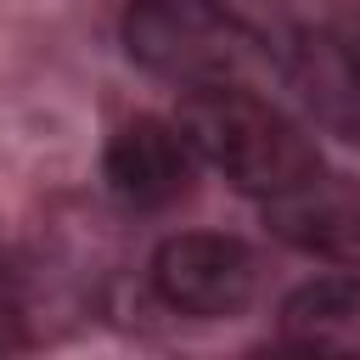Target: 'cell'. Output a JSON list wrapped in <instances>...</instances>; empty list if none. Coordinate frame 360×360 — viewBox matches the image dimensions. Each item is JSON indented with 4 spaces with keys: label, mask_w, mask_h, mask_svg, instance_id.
Here are the masks:
<instances>
[{
    "label": "cell",
    "mask_w": 360,
    "mask_h": 360,
    "mask_svg": "<svg viewBox=\"0 0 360 360\" xmlns=\"http://www.w3.org/2000/svg\"><path fill=\"white\" fill-rule=\"evenodd\" d=\"M174 129L197 158H208L236 191L259 202L321 169V152L304 135V124L287 118L259 90H191L180 101Z\"/></svg>",
    "instance_id": "1"
},
{
    "label": "cell",
    "mask_w": 360,
    "mask_h": 360,
    "mask_svg": "<svg viewBox=\"0 0 360 360\" xmlns=\"http://www.w3.org/2000/svg\"><path fill=\"white\" fill-rule=\"evenodd\" d=\"M124 51L191 90H253L248 79L270 62V45L259 28H248L219 0H129L124 11Z\"/></svg>",
    "instance_id": "2"
},
{
    "label": "cell",
    "mask_w": 360,
    "mask_h": 360,
    "mask_svg": "<svg viewBox=\"0 0 360 360\" xmlns=\"http://www.w3.org/2000/svg\"><path fill=\"white\" fill-rule=\"evenodd\" d=\"M152 287L169 309L180 315H202V321H225L242 315L253 304L259 287V264L248 253V242L219 236V231H180L152 253Z\"/></svg>",
    "instance_id": "3"
},
{
    "label": "cell",
    "mask_w": 360,
    "mask_h": 360,
    "mask_svg": "<svg viewBox=\"0 0 360 360\" xmlns=\"http://www.w3.org/2000/svg\"><path fill=\"white\" fill-rule=\"evenodd\" d=\"M281 79L292 84L298 107L338 141L360 146V51L332 28H292L270 45Z\"/></svg>",
    "instance_id": "4"
},
{
    "label": "cell",
    "mask_w": 360,
    "mask_h": 360,
    "mask_svg": "<svg viewBox=\"0 0 360 360\" xmlns=\"http://www.w3.org/2000/svg\"><path fill=\"white\" fill-rule=\"evenodd\" d=\"M264 225L287 248L332 264H360V180L315 169L298 186L264 197Z\"/></svg>",
    "instance_id": "5"
},
{
    "label": "cell",
    "mask_w": 360,
    "mask_h": 360,
    "mask_svg": "<svg viewBox=\"0 0 360 360\" xmlns=\"http://www.w3.org/2000/svg\"><path fill=\"white\" fill-rule=\"evenodd\" d=\"M101 180L124 208L158 214L169 202H180L197 180V152L186 146V135L163 118H129L107 152H101Z\"/></svg>",
    "instance_id": "6"
},
{
    "label": "cell",
    "mask_w": 360,
    "mask_h": 360,
    "mask_svg": "<svg viewBox=\"0 0 360 360\" xmlns=\"http://www.w3.org/2000/svg\"><path fill=\"white\" fill-rule=\"evenodd\" d=\"M292 360H360V276H315L276 315Z\"/></svg>",
    "instance_id": "7"
},
{
    "label": "cell",
    "mask_w": 360,
    "mask_h": 360,
    "mask_svg": "<svg viewBox=\"0 0 360 360\" xmlns=\"http://www.w3.org/2000/svg\"><path fill=\"white\" fill-rule=\"evenodd\" d=\"M264 6H276V0H264Z\"/></svg>",
    "instance_id": "8"
}]
</instances>
